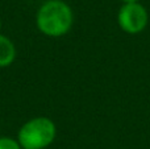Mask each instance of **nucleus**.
<instances>
[{"instance_id": "nucleus-1", "label": "nucleus", "mask_w": 150, "mask_h": 149, "mask_svg": "<svg viewBox=\"0 0 150 149\" xmlns=\"http://www.w3.org/2000/svg\"><path fill=\"white\" fill-rule=\"evenodd\" d=\"M73 23V11L62 0H47L37 12V26L45 36H65L70 32Z\"/></svg>"}, {"instance_id": "nucleus-2", "label": "nucleus", "mask_w": 150, "mask_h": 149, "mask_svg": "<svg viewBox=\"0 0 150 149\" xmlns=\"http://www.w3.org/2000/svg\"><path fill=\"white\" fill-rule=\"evenodd\" d=\"M57 128L52 119L37 116L20 128L17 141L23 149H45L55 139Z\"/></svg>"}, {"instance_id": "nucleus-3", "label": "nucleus", "mask_w": 150, "mask_h": 149, "mask_svg": "<svg viewBox=\"0 0 150 149\" xmlns=\"http://www.w3.org/2000/svg\"><path fill=\"white\" fill-rule=\"evenodd\" d=\"M149 21L148 11L140 3H124L117 15L120 28L129 34H137L146 28Z\"/></svg>"}, {"instance_id": "nucleus-4", "label": "nucleus", "mask_w": 150, "mask_h": 149, "mask_svg": "<svg viewBox=\"0 0 150 149\" xmlns=\"http://www.w3.org/2000/svg\"><path fill=\"white\" fill-rule=\"evenodd\" d=\"M15 58H16L15 44L7 36L0 33V67H7V66L12 65Z\"/></svg>"}, {"instance_id": "nucleus-5", "label": "nucleus", "mask_w": 150, "mask_h": 149, "mask_svg": "<svg viewBox=\"0 0 150 149\" xmlns=\"http://www.w3.org/2000/svg\"><path fill=\"white\" fill-rule=\"evenodd\" d=\"M0 149H23V148L20 147L17 140L8 136H1L0 137Z\"/></svg>"}, {"instance_id": "nucleus-6", "label": "nucleus", "mask_w": 150, "mask_h": 149, "mask_svg": "<svg viewBox=\"0 0 150 149\" xmlns=\"http://www.w3.org/2000/svg\"><path fill=\"white\" fill-rule=\"evenodd\" d=\"M124 3H138V0H122Z\"/></svg>"}, {"instance_id": "nucleus-7", "label": "nucleus", "mask_w": 150, "mask_h": 149, "mask_svg": "<svg viewBox=\"0 0 150 149\" xmlns=\"http://www.w3.org/2000/svg\"><path fill=\"white\" fill-rule=\"evenodd\" d=\"M0 26H1V21H0Z\"/></svg>"}]
</instances>
